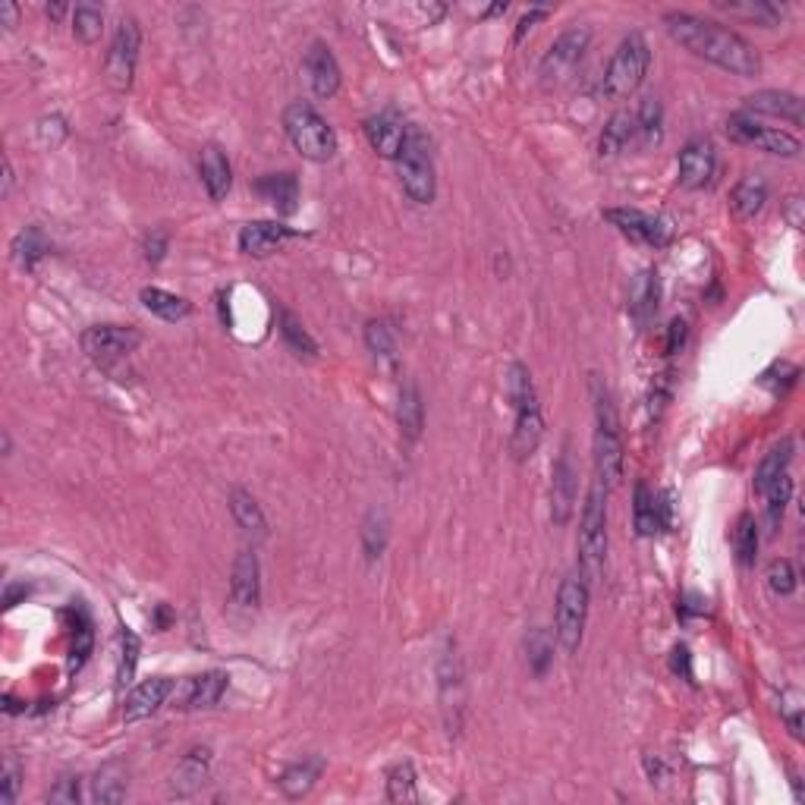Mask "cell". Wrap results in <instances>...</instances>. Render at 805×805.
I'll return each instance as SVG.
<instances>
[{
	"label": "cell",
	"mask_w": 805,
	"mask_h": 805,
	"mask_svg": "<svg viewBox=\"0 0 805 805\" xmlns=\"http://www.w3.org/2000/svg\"><path fill=\"white\" fill-rule=\"evenodd\" d=\"M13 192V164L4 158V189H0V199H10Z\"/></svg>",
	"instance_id": "obj_56"
},
{
	"label": "cell",
	"mask_w": 805,
	"mask_h": 805,
	"mask_svg": "<svg viewBox=\"0 0 805 805\" xmlns=\"http://www.w3.org/2000/svg\"><path fill=\"white\" fill-rule=\"evenodd\" d=\"M406 133H409V126H403V120L394 111H381V114L365 120V139L381 158H394L397 161L400 148L406 142Z\"/></svg>",
	"instance_id": "obj_16"
},
{
	"label": "cell",
	"mask_w": 805,
	"mask_h": 805,
	"mask_svg": "<svg viewBox=\"0 0 805 805\" xmlns=\"http://www.w3.org/2000/svg\"><path fill=\"white\" fill-rule=\"evenodd\" d=\"M604 217L629 239H636V243H645V246H655V249L667 246L670 236H673V227H670L667 217L648 214L639 208H607Z\"/></svg>",
	"instance_id": "obj_12"
},
{
	"label": "cell",
	"mask_w": 805,
	"mask_h": 805,
	"mask_svg": "<svg viewBox=\"0 0 805 805\" xmlns=\"http://www.w3.org/2000/svg\"><path fill=\"white\" fill-rule=\"evenodd\" d=\"M683 340H686V321L683 318H673L670 328H667V353H680Z\"/></svg>",
	"instance_id": "obj_52"
},
{
	"label": "cell",
	"mask_w": 805,
	"mask_h": 805,
	"mask_svg": "<svg viewBox=\"0 0 805 805\" xmlns=\"http://www.w3.org/2000/svg\"><path fill=\"white\" fill-rule=\"evenodd\" d=\"M607 560V488L592 482L579 519V573L585 582H598Z\"/></svg>",
	"instance_id": "obj_3"
},
{
	"label": "cell",
	"mask_w": 805,
	"mask_h": 805,
	"mask_svg": "<svg viewBox=\"0 0 805 805\" xmlns=\"http://www.w3.org/2000/svg\"><path fill=\"white\" fill-rule=\"evenodd\" d=\"M661 507H664V504H658L655 494L648 491V485H645V482H639V485H636L633 519H636V532H639L642 538L655 535V532L661 529Z\"/></svg>",
	"instance_id": "obj_36"
},
{
	"label": "cell",
	"mask_w": 805,
	"mask_h": 805,
	"mask_svg": "<svg viewBox=\"0 0 805 805\" xmlns=\"http://www.w3.org/2000/svg\"><path fill=\"white\" fill-rule=\"evenodd\" d=\"M101 32H104V16H101V10H95V7H76V13H73V35L82 41V45H95V41L101 38Z\"/></svg>",
	"instance_id": "obj_45"
},
{
	"label": "cell",
	"mask_w": 805,
	"mask_h": 805,
	"mask_svg": "<svg viewBox=\"0 0 805 805\" xmlns=\"http://www.w3.org/2000/svg\"><path fill=\"white\" fill-rule=\"evenodd\" d=\"M92 799L95 802H104V805H114V802H123L126 799V768L120 765V761H111V765H104L95 774Z\"/></svg>",
	"instance_id": "obj_31"
},
{
	"label": "cell",
	"mask_w": 805,
	"mask_h": 805,
	"mask_svg": "<svg viewBox=\"0 0 805 805\" xmlns=\"http://www.w3.org/2000/svg\"><path fill=\"white\" fill-rule=\"evenodd\" d=\"M667 35L677 41L680 48L695 54L699 60H708L714 67H721L739 79H755L761 76V54L749 38L733 32L730 26L714 23V19H702L695 13H680L673 10L664 16Z\"/></svg>",
	"instance_id": "obj_1"
},
{
	"label": "cell",
	"mask_w": 805,
	"mask_h": 805,
	"mask_svg": "<svg viewBox=\"0 0 805 805\" xmlns=\"http://www.w3.org/2000/svg\"><path fill=\"white\" fill-rule=\"evenodd\" d=\"M576 510V466L570 456V444H563L554 472H551V519L554 526H567Z\"/></svg>",
	"instance_id": "obj_13"
},
{
	"label": "cell",
	"mask_w": 805,
	"mask_h": 805,
	"mask_svg": "<svg viewBox=\"0 0 805 805\" xmlns=\"http://www.w3.org/2000/svg\"><path fill=\"white\" fill-rule=\"evenodd\" d=\"M296 233L287 227V224H277V221H255V224H246L243 233H239V249L246 255H255V258H265L271 252H277L280 246L293 239Z\"/></svg>",
	"instance_id": "obj_20"
},
{
	"label": "cell",
	"mask_w": 805,
	"mask_h": 805,
	"mask_svg": "<svg viewBox=\"0 0 805 805\" xmlns=\"http://www.w3.org/2000/svg\"><path fill=\"white\" fill-rule=\"evenodd\" d=\"M164 252H167V236H164V233H151V236L145 239V258H148V261H155V265H158V261L164 258Z\"/></svg>",
	"instance_id": "obj_53"
},
{
	"label": "cell",
	"mask_w": 805,
	"mask_h": 805,
	"mask_svg": "<svg viewBox=\"0 0 805 805\" xmlns=\"http://www.w3.org/2000/svg\"><path fill=\"white\" fill-rule=\"evenodd\" d=\"M717 10H724L730 16H743V19H752L755 26L761 29H774L780 19H783V7L777 4H765V0H749V4H727V0H717L714 4Z\"/></svg>",
	"instance_id": "obj_34"
},
{
	"label": "cell",
	"mask_w": 805,
	"mask_h": 805,
	"mask_svg": "<svg viewBox=\"0 0 805 805\" xmlns=\"http://www.w3.org/2000/svg\"><path fill=\"white\" fill-rule=\"evenodd\" d=\"M592 400H595V482L617 491L623 482V438H620V416L607 384L592 378Z\"/></svg>",
	"instance_id": "obj_2"
},
{
	"label": "cell",
	"mask_w": 805,
	"mask_h": 805,
	"mask_svg": "<svg viewBox=\"0 0 805 805\" xmlns=\"http://www.w3.org/2000/svg\"><path fill=\"white\" fill-rule=\"evenodd\" d=\"M790 460H793V441L790 438H783L780 444H774L765 456H761V463H758V469H755V478H752V488H755V494H765L777 478L787 472V466H790Z\"/></svg>",
	"instance_id": "obj_28"
},
{
	"label": "cell",
	"mask_w": 805,
	"mask_h": 805,
	"mask_svg": "<svg viewBox=\"0 0 805 805\" xmlns=\"http://www.w3.org/2000/svg\"><path fill=\"white\" fill-rule=\"evenodd\" d=\"M683 667V673L689 677V651L686 648H677L673 651V670H680Z\"/></svg>",
	"instance_id": "obj_57"
},
{
	"label": "cell",
	"mask_w": 805,
	"mask_h": 805,
	"mask_svg": "<svg viewBox=\"0 0 805 805\" xmlns=\"http://www.w3.org/2000/svg\"><path fill=\"white\" fill-rule=\"evenodd\" d=\"M765 202H768V183L761 177H743L730 192V208L739 221H752L765 208Z\"/></svg>",
	"instance_id": "obj_27"
},
{
	"label": "cell",
	"mask_w": 805,
	"mask_h": 805,
	"mask_svg": "<svg viewBox=\"0 0 805 805\" xmlns=\"http://www.w3.org/2000/svg\"><path fill=\"white\" fill-rule=\"evenodd\" d=\"M648 67H651L648 41L639 32H629L620 41V48L614 51L611 63H607V73H604V82H601L604 98H611V101L629 98L645 82Z\"/></svg>",
	"instance_id": "obj_4"
},
{
	"label": "cell",
	"mask_w": 805,
	"mask_h": 805,
	"mask_svg": "<svg viewBox=\"0 0 805 805\" xmlns=\"http://www.w3.org/2000/svg\"><path fill=\"white\" fill-rule=\"evenodd\" d=\"M280 337H284V343L296 356H306V359L318 356V343L312 340V334L306 328H302V321L293 312H280Z\"/></svg>",
	"instance_id": "obj_38"
},
{
	"label": "cell",
	"mask_w": 805,
	"mask_h": 805,
	"mask_svg": "<svg viewBox=\"0 0 805 805\" xmlns=\"http://www.w3.org/2000/svg\"><path fill=\"white\" fill-rule=\"evenodd\" d=\"M387 545V522L381 513H368L365 526H362V548L368 560H378Z\"/></svg>",
	"instance_id": "obj_47"
},
{
	"label": "cell",
	"mask_w": 805,
	"mask_h": 805,
	"mask_svg": "<svg viewBox=\"0 0 805 805\" xmlns=\"http://www.w3.org/2000/svg\"><path fill=\"white\" fill-rule=\"evenodd\" d=\"M365 343L378 359L394 362L397 359V343H394V331L387 328L384 321H368L365 324Z\"/></svg>",
	"instance_id": "obj_44"
},
{
	"label": "cell",
	"mask_w": 805,
	"mask_h": 805,
	"mask_svg": "<svg viewBox=\"0 0 805 805\" xmlns=\"http://www.w3.org/2000/svg\"><path fill=\"white\" fill-rule=\"evenodd\" d=\"M629 309H633V315L639 321H645V318H651L658 312V280H655V274H651V271H642L636 277L633 290H629Z\"/></svg>",
	"instance_id": "obj_37"
},
{
	"label": "cell",
	"mask_w": 805,
	"mask_h": 805,
	"mask_svg": "<svg viewBox=\"0 0 805 805\" xmlns=\"http://www.w3.org/2000/svg\"><path fill=\"white\" fill-rule=\"evenodd\" d=\"M743 114L755 117H777V120H790L793 126H802V101L793 92H780V89H768V92H755L746 98Z\"/></svg>",
	"instance_id": "obj_19"
},
{
	"label": "cell",
	"mask_w": 805,
	"mask_h": 805,
	"mask_svg": "<svg viewBox=\"0 0 805 805\" xmlns=\"http://www.w3.org/2000/svg\"><path fill=\"white\" fill-rule=\"evenodd\" d=\"M768 589L774 595H793L796 592V570L790 560H774L768 567Z\"/></svg>",
	"instance_id": "obj_48"
},
{
	"label": "cell",
	"mask_w": 805,
	"mask_h": 805,
	"mask_svg": "<svg viewBox=\"0 0 805 805\" xmlns=\"http://www.w3.org/2000/svg\"><path fill=\"white\" fill-rule=\"evenodd\" d=\"M230 595L239 607H258L261 601V567H258V554L255 551H239L233 560V573H230Z\"/></svg>",
	"instance_id": "obj_15"
},
{
	"label": "cell",
	"mask_w": 805,
	"mask_h": 805,
	"mask_svg": "<svg viewBox=\"0 0 805 805\" xmlns=\"http://www.w3.org/2000/svg\"><path fill=\"white\" fill-rule=\"evenodd\" d=\"M139 48H142L139 23L133 16H123L120 26H117V35L111 41V51H107V60H104V79L117 95H126L129 89H133Z\"/></svg>",
	"instance_id": "obj_8"
},
{
	"label": "cell",
	"mask_w": 805,
	"mask_h": 805,
	"mask_svg": "<svg viewBox=\"0 0 805 805\" xmlns=\"http://www.w3.org/2000/svg\"><path fill=\"white\" fill-rule=\"evenodd\" d=\"M761 497H768V522H771V529H777L780 522H783V513H787L790 497H793V478H790V472H783Z\"/></svg>",
	"instance_id": "obj_43"
},
{
	"label": "cell",
	"mask_w": 805,
	"mask_h": 805,
	"mask_svg": "<svg viewBox=\"0 0 805 805\" xmlns=\"http://www.w3.org/2000/svg\"><path fill=\"white\" fill-rule=\"evenodd\" d=\"M397 422H400V431L406 441H416L422 434V425H425V403H422V394L419 387L406 381L403 390H400V403H397Z\"/></svg>",
	"instance_id": "obj_29"
},
{
	"label": "cell",
	"mask_w": 805,
	"mask_h": 805,
	"mask_svg": "<svg viewBox=\"0 0 805 805\" xmlns=\"http://www.w3.org/2000/svg\"><path fill=\"white\" fill-rule=\"evenodd\" d=\"M139 343L142 334L136 328H123V324H95V328L82 334V350L101 365L126 359L129 353H136Z\"/></svg>",
	"instance_id": "obj_11"
},
{
	"label": "cell",
	"mask_w": 805,
	"mask_h": 805,
	"mask_svg": "<svg viewBox=\"0 0 805 805\" xmlns=\"http://www.w3.org/2000/svg\"><path fill=\"white\" fill-rule=\"evenodd\" d=\"M636 139V114L617 111L611 120L604 123L601 139H598V155L601 158H617L629 148V142Z\"/></svg>",
	"instance_id": "obj_25"
},
{
	"label": "cell",
	"mask_w": 805,
	"mask_h": 805,
	"mask_svg": "<svg viewBox=\"0 0 805 805\" xmlns=\"http://www.w3.org/2000/svg\"><path fill=\"white\" fill-rule=\"evenodd\" d=\"M541 438H545V419H541V406L516 409V425H513V438H510L513 460L516 463H526L529 456H535Z\"/></svg>",
	"instance_id": "obj_21"
},
{
	"label": "cell",
	"mask_w": 805,
	"mask_h": 805,
	"mask_svg": "<svg viewBox=\"0 0 805 805\" xmlns=\"http://www.w3.org/2000/svg\"><path fill=\"white\" fill-rule=\"evenodd\" d=\"M199 173H202V183L211 195V202H224L230 195V186H233V170H230V161H227L224 151L217 145H205Z\"/></svg>",
	"instance_id": "obj_23"
},
{
	"label": "cell",
	"mask_w": 805,
	"mask_h": 805,
	"mask_svg": "<svg viewBox=\"0 0 805 805\" xmlns=\"http://www.w3.org/2000/svg\"><path fill=\"white\" fill-rule=\"evenodd\" d=\"M589 582H585L582 573H570L567 579L560 582L557 589V626L554 636L557 645L567 651V655H576L582 648V636H585V623H589Z\"/></svg>",
	"instance_id": "obj_6"
},
{
	"label": "cell",
	"mask_w": 805,
	"mask_h": 805,
	"mask_svg": "<svg viewBox=\"0 0 805 805\" xmlns=\"http://www.w3.org/2000/svg\"><path fill=\"white\" fill-rule=\"evenodd\" d=\"M787 724H790V733H793V736L799 739V736H802V730H799V727H802V721H799V714L787 717Z\"/></svg>",
	"instance_id": "obj_59"
},
{
	"label": "cell",
	"mask_w": 805,
	"mask_h": 805,
	"mask_svg": "<svg viewBox=\"0 0 805 805\" xmlns=\"http://www.w3.org/2000/svg\"><path fill=\"white\" fill-rule=\"evenodd\" d=\"M636 139L642 148H655L664 142V107L655 95L642 98L636 114Z\"/></svg>",
	"instance_id": "obj_30"
},
{
	"label": "cell",
	"mask_w": 805,
	"mask_h": 805,
	"mask_svg": "<svg viewBox=\"0 0 805 805\" xmlns=\"http://www.w3.org/2000/svg\"><path fill=\"white\" fill-rule=\"evenodd\" d=\"M321 771H324V761L318 755L302 758V761H296V765H290L284 774H280V790H284L287 799L309 796L312 787L318 783V777H321Z\"/></svg>",
	"instance_id": "obj_26"
},
{
	"label": "cell",
	"mask_w": 805,
	"mask_h": 805,
	"mask_svg": "<svg viewBox=\"0 0 805 805\" xmlns=\"http://www.w3.org/2000/svg\"><path fill=\"white\" fill-rule=\"evenodd\" d=\"M139 636L123 629L120 633V667H117V683L120 686H129L136 677V664H139Z\"/></svg>",
	"instance_id": "obj_46"
},
{
	"label": "cell",
	"mask_w": 805,
	"mask_h": 805,
	"mask_svg": "<svg viewBox=\"0 0 805 805\" xmlns=\"http://www.w3.org/2000/svg\"><path fill=\"white\" fill-rule=\"evenodd\" d=\"M227 673L224 670H208L199 677H189L183 692H180V708H214L227 692Z\"/></svg>",
	"instance_id": "obj_22"
},
{
	"label": "cell",
	"mask_w": 805,
	"mask_h": 805,
	"mask_svg": "<svg viewBox=\"0 0 805 805\" xmlns=\"http://www.w3.org/2000/svg\"><path fill=\"white\" fill-rule=\"evenodd\" d=\"M545 16H548V10H529L526 16H522V19H519V26H516V41L526 38V32L538 23V19H545Z\"/></svg>",
	"instance_id": "obj_54"
},
{
	"label": "cell",
	"mask_w": 805,
	"mask_h": 805,
	"mask_svg": "<svg viewBox=\"0 0 805 805\" xmlns=\"http://www.w3.org/2000/svg\"><path fill=\"white\" fill-rule=\"evenodd\" d=\"M416 768L403 761L387 774V799L390 802H416Z\"/></svg>",
	"instance_id": "obj_42"
},
{
	"label": "cell",
	"mask_w": 805,
	"mask_h": 805,
	"mask_svg": "<svg viewBox=\"0 0 805 805\" xmlns=\"http://www.w3.org/2000/svg\"><path fill=\"white\" fill-rule=\"evenodd\" d=\"M48 802L76 805L79 802V777H60V783L48 793Z\"/></svg>",
	"instance_id": "obj_50"
},
{
	"label": "cell",
	"mask_w": 805,
	"mask_h": 805,
	"mask_svg": "<svg viewBox=\"0 0 805 805\" xmlns=\"http://www.w3.org/2000/svg\"><path fill=\"white\" fill-rule=\"evenodd\" d=\"M677 167H680V186L683 189H705L714 180V170H717L714 145L708 139L686 142L683 151H680Z\"/></svg>",
	"instance_id": "obj_14"
},
{
	"label": "cell",
	"mask_w": 805,
	"mask_h": 805,
	"mask_svg": "<svg viewBox=\"0 0 805 805\" xmlns=\"http://www.w3.org/2000/svg\"><path fill=\"white\" fill-rule=\"evenodd\" d=\"M397 170H400V183L403 192L409 195L416 205L434 202V161H431V142L419 129H409L406 142L397 155Z\"/></svg>",
	"instance_id": "obj_7"
},
{
	"label": "cell",
	"mask_w": 805,
	"mask_h": 805,
	"mask_svg": "<svg viewBox=\"0 0 805 805\" xmlns=\"http://www.w3.org/2000/svg\"><path fill=\"white\" fill-rule=\"evenodd\" d=\"M796 208H799V199H790V224L799 230V227H802V217H799V211H796Z\"/></svg>",
	"instance_id": "obj_58"
},
{
	"label": "cell",
	"mask_w": 805,
	"mask_h": 805,
	"mask_svg": "<svg viewBox=\"0 0 805 805\" xmlns=\"http://www.w3.org/2000/svg\"><path fill=\"white\" fill-rule=\"evenodd\" d=\"M139 299H142V306H145L151 315H158V318H164V321H183V318L192 312V306H189V302H186L183 296H173V293L158 290V287H145Z\"/></svg>",
	"instance_id": "obj_33"
},
{
	"label": "cell",
	"mask_w": 805,
	"mask_h": 805,
	"mask_svg": "<svg viewBox=\"0 0 805 805\" xmlns=\"http://www.w3.org/2000/svg\"><path fill=\"white\" fill-rule=\"evenodd\" d=\"M230 513L236 519V526L249 532V535H268V522H265V513L255 504V497L246 494V491H233L230 494Z\"/></svg>",
	"instance_id": "obj_32"
},
{
	"label": "cell",
	"mask_w": 805,
	"mask_h": 805,
	"mask_svg": "<svg viewBox=\"0 0 805 805\" xmlns=\"http://www.w3.org/2000/svg\"><path fill=\"white\" fill-rule=\"evenodd\" d=\"M526 658H529V667L535 677H545L551 661H554V639L548 629H532L526 636Z\"/></svg>",
	"instance_id": "obj_40"
},
{
	"label": "cell",
	"mask_w": 805,
	"mask_h": 805,
	"mask_svg": "<svg viewBox=\"0 0 805 805\" xmlns=\"http://www.w3.org/2000/svg\"><path fill=\"white\" fill-rule=\"evenodd\" d=\"M73 655H70V670H79L85 664V658H89V651H92V626L89 620H82L76 629H73Z\"/></svg>",
	"instance_id": "obj_49"
},
{
	"label": "cell",
	"mask_w": 805,
	"mask_h": 805,
	"mask_svg": "<svg viewBox=\"0 0 805 805\" xmlns=\"http://www.w3.org/2000/svg\"><path fill=\"white\" fill-rule=\"evenodd\" d=\"M173 692V680L167 677H151L145 683H139L133 692L126 695V705H123V721L136 724V721H145V717L155 714Z\"/></svg>",
	"instance_id": "obj_17"
},
{
	"label": "cell",
	"mask_w": 805,
	"mask_h": 805,
	"mask_svg": "<svg viewBox=\"0 0 805 805\" xmlns=\"http://www.w3.org/2000/svg\"><path fill=\"white\" fill-rule=\"evenodd\" d=\"M306 76L318 98H334L340 92V63L331 54V48L321 45V41H315L306 54Z\"/></svg>",
	"instance_id": "obj_18"
},
{
	"label": "cell",
	"mask_w": 805,
	"mask_h": 805,
	"mask_svg": "<svg viewBox=\"0 0 805 805\" xmlns=\"http://www.w3.org/2000/svg\"><path fill=\"white\" fill-rule=\"evenodd\" d=\"M0 19H4V26H7V29H13V26L19 23V10H16V4H4V7H0Z\"/></svg>",
	"instance_id": "obj_55"
},
{
	"label": "cell",
	"mask_w": 805,
	"mask_h": 805,
	"mask_svg": "<svg viewBox=\"0 0 805 805\" xmlns=\"http://www.w3.org/2000/svg\"><path fill=\"white\" fill-rule=\"evenodd\" d=\"M16 793H19V765L13 758H7V765H4V793H0V799H4V805H13Z\"/></svg>",
	"instance_id": "obj_51"
},
{
	"label": "cell",
	"mask_w": 805,
	"mask_h": 805,
	"mask_svg": "<svg viewBox=\"0 0 805 805\" xmlns=\"http://www.w3.org/2000/svg\"><path fill=\"white\" fill-rule=\"evenodd\" d=\"M589 41H592V32L585 26H573L563 35H557L554 45L545 51V57H541V67H538L541 82H545V85L567 82L579 70L585 51H589Z\"/></svg>",
	"instance_id": "obj_9"
},
{
	"label": "cell",
	"mask_w": 805,
	"mask_h": 805,
	"mask_svg": "<svg viewBox=\"0 0 805 805\" xmlns=\"http://www.w3.org/2000/svg\"><path fill=\"white\" fill-rule=\"evenodd\" d=\"M727 136L739 145H752L758 151H768V155H780V158H799V151H802L796 136L758 123L755 117H749L743 111L727 120Z\"/></svg>",
	"instance_id": "obj_10"
},
{
	"label": "cell",
	"mask_w": 805,
	"mask_h": 805,
	"mask_svg": "<svg viewBox=\"0 0 805 805\" xmlns=\"http://www.w3.org/2000/svg\"><path fill=\"white\" fill-rule=\"evenodd\" d=\"M284 129L287 139L293 142V148L299 151L302 158L309 161H331L337 155V136L334 129L328 126L312 104H290L284 111Z\"/></svg>",
	"instance_id": "obj_5"
},
{
	"label": "cell",
	"mask_w": 805,
	"mask_h": 805,
	"mask_svg": "<svg viewBox=\"0 0 805 805\" xmlns=\"http://www.w3.org/2000/svg\"><path fill=\"white\" fill-rule=\"evenodd\" d=\"M258 195L271 202L280 214H293L299 208V180L296 173H268L255 183Z\"/></svg>",
	"instance_id": "obj_24"
},
{
	"label": "cell",
	"mask_w": 805,
	"mask_h": 805,
	"mask_svg": "<svg viewBox=\"0 0 805 805\" xmlns=\"http://www.w3.org/2000/svg\"><path fill=\"white\" fill-rule=\"evenodd\" d=\"M48 252V243H45V233L38 227H26L13 239V258L19 261V268H35V261Z\"/></svg>",
	"instance_id": "obj_41"
},
{
	"label": "cell",
	"mask_w": 805,
	"mask_h": 805,
	"mask_svg": "<svg viewBox=\"0 0 805 805\" xmlns=\"http://www.w3.org/2000/svg\"><path fill=\"white\" fill-rule=\"evenodd\" d=\"M733 551H736V560L743 563V567H752V563H755V557H758V526H755L752 513H743L736 519Z\"/></svg>",
	"instance_id": "obj_39"
},
{
	"label": "cell",
	"mask_w": 805,
	"mask_h": 805,
	"mask_svg": "<svg viewBox=\"0 0 805 805\" xmlns=\"http://www.w3.org/2000/svg\"><path fill=\"white\" fill-rule=\"evenodd\" d=\"M507 397H510L513 409H532V406H538L532 372L522 362H510V368H507Z\"/></svg>",
	"instance_id": "obj_35"
}]
</instances>
